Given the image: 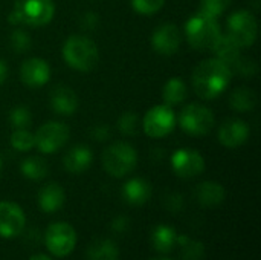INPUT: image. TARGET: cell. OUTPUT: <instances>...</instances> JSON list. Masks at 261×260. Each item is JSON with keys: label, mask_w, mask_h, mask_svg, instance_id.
<instances>
[{"label": "cell", "mask_w": 261, "mask_h": 260, "mask_svg": "<svg viewBox=\"0 0 261 260\" xmlns=\"http://www.w3.org/2000/svg\"><path fill=\"white\" fill-rule=\"evenodd\" d=\"M231 80V67L216 57L199 63L193 72V87L196 95L202 100H214L222 95Z\"/></svg>", "instance_id": "1"}, {"label": "cell", "mask_w": 261, "mask_h": 260, "mask_svg": "<svg viewBox=\"0 0 261 260\" xmlns=\"http://www.w3.org/2000/svg\"><path fill=\"white\" fill-rule=\"evenodd\" d=\"M220 35L222 29L217 18L200 11L191 15L185 23V38L193 49L211 51Z\"/></svg>", "instance_id": "2"}, {"label": "cell", "mask_w": 261, "mask_h": 260, "mask_svg": "<svg viewBox=\"0 0 261 260\" xmlns=\"http://www.w3.org/2000/svg\"><path fill=\"white\" fill-rule=\"evenodd\" d=\"M63 58L75 70L89 72L99 61V51L93 40L86 35H70L63 46Z\"/></svg>", "instance_id": "3"}, {"label": "cell", "mask_w": 261, "mask_h": 260, "mask_svg": "<svg viewBox=\"0 0 261 260\" xmlns=\"http://www.w3.org/2000/svg\"><path fill=\"white\" fill-rule=\"evenodd\" d=\"M55 14L52 0H14L9 21L14 25H28L32 28L47 25Z\"/></svg>", "instance_id": "4"}, {"label": "cell", "mask_w": 261, "mask_h": 260, "mask_svg": "<svg viewBox=\"0 0 261 260\" xmlns=\"http://www.w3.org/2000/svg\"><path fill=\"white\" fill-rule=\"evenodd\" d=\"M101 161L106 173L113 178H124L135 170L138 164V153L133 146L118 141L102 152Z\"/></svg>", "instance_id": "5"}, {"label": "cell", "mask_w": 261, "mask_h": 260, "mask_svg": "<svg viewBox=\"0 0 261 260\" xmlns=\"http://www.w3.org/2000/svg\"><path fill=\"white\" fill-rule=\"evenodd\" d=\"M214 124V113L199 103H191L185 106L179 115V126L182 127V130L196 138L208 135L213 130Z\"/></svg>", "instance_id": "6"}, {"label": "cell", "mask_w": 261, "mask_h": 260, "mask_svg": "<svg viewBox=\"0 0 261 260\" xmlns=\"http://www.w3.org/2000/svg\"><path fill=\"white\" fill-rule=\"evenodd\" d=\"M228 35L240 48L252 46L258 35V23L255 15L246 9L232 12L228 18Z\"/></svg>", "instance_id": "7"}, {"label": "cell", "mask_w": 261, "mask_h": 260, "mask_svg": "<svg viewBox=\"0 0 261 260\" xmlns=\"http://www.w3.org/2000/svg\"><path fill=\"white\" fill-rule=\"evenodd\" d=\"M44 244L49 253H52L54 256H69L76 245V231L67 222L50 224L44 234Z\"/></svg>", "instance_id": "8"}, {"label": "cell", "mask_w": 261, "mask_h": 260, "mask_svg": "<svg viewBox=\"0 0 261 260\" xmlns=\"http://www.w3.org/2000/svg\"><path fill=\"white\" fill-rule=\"evenodd\" d=\"M176 126V115L173 109L167 104H158L151 107L144 120H142V129L147 136L159 139L167 136L173 132Z\"/></svg>", "instance_id": "9"}, {"label": "cell", "mask_w": 261, "mask_h": 260, "mask_svg": "<svg viewBox=\"0 0 261 260\" xmlns=\"http://www.w3.org/2000/svg\"><path fill=\"white\" fill-rule=\"evenodd\" d=\"M70 130L66 124L60 121H47L41 127L37 129L34 133L35 139V147L41 153H54L63 149V146L69 141Z\"/></svg>", "instance_id": "10"}, {"label": "cell", "mask_w": 261, "mask_h": 260, "mask_svg": "<svg viewBox=\"0 0 261 260\" xmlns=\"http://www.w3.org/2000/svg\"><path fill=\"white\" fill-rule=\"evenodd\" d=\"M173 172L182 179H191L203 173L205 159L194 149H179L171 156Z\"/></svg>", "instance_id": "11"}, {"label": "cell", "mask_w": 261, "mask_h": 260, "mask_svg": "<svg viewBox=\"0 0 261 260\" xmlns=\"http://www.w3.org/2000/svg\"><path fill=\"white\" fill-rule=\"evenodd\" d=\"M26 224V218L20 205L9 201L0 202V236L11 239L18 236Z\"/></svg>", "instance_id": "12"}, {"label": "cell", "mask_w": 261, "mask_h": 260, "mask_svg": "<svg viewBox=\"0 0 261 260\" xmlns=\"http://www.w3.org/2000/svg\"><path fill=\"white\" fill-rule=\"evenodd\" d=\"M182 43L180 29L174 23H164L158 26L151 35V44L161 55H173L179 51Z\"/></svg>", "instance_id": "13"}, {"label": "cell", "mask_w": 261, "mask_h": 260, "mask_svg": "<svg viewBox=\"0 0 261 260\" xmlns=\"http://www.w3.org/2000/svg\"><path fill=\"white\" fill-rule=\"evenodd\" d=\"M20 78L24 86L37 89L44 86L50 78V67L46 60L32 57L23 61L20 67Z\"/></svg>", "instance_id": "14"}, {"label": "cell", "mask_w": 261, "mask_h": 260, "mask_svg": "<svg viewBox=\"0 0 261 260\" xmlns=\"http://www.w3.org/2000/svg\"><path fill=\"white\" fill-rule=\"evenodd\" d=\"M249 138V127L243 120L229 118L219 129V141L228 149H236L245 144Z\"/></svg>", "instance_id": "15"}, {"label": "cell", "mask_w": 261, "mask_h": 260, "mask_svg": "<svg viewBox=\"0 0 261 260\" xmlns=\"http://www.w3.org/2000/svg\"><path fill=\"white\" fill-rule=\"evenodd\" d=\"M93 161V153L86 144H76L63 158V166L69 173L78 175L86 172Z\"/></svg>", "instance_id": "16"}, {"label": "cell", "mask_w": 261, "mask_h": 260, "mask_svg": "<svg viewBox=\"0 0 261 260\" xmlns=\"http://www.w3.org/2000/svg\"><path fill=\"white\" fill-rule=\"evenodd\" d=\"M50 107L58 115L70 116L78 109V95L69 86H57L50 93Z\"/></svg>", "instance_id": "17"}, {"label": "cell", "mask_w": 261, "mask_h": 260, "mask_svg": "<svg viewBox=\"0 0 261 260\" xmlns=\"http://www.w3.org/2000/svg\"><path fill=\"white\" fill-rule=\"evenodd\" d=\"M66 201V193L61 185L57 182L46 184L38 192V207L44 213H55L58 211Z\"/></svg>", "instance_id": "18"}, {"label": "cell", "mask_w": 261, "mask_h": 260, "mask_svg": "<svg viewBox=\"0 0 261 260\" xmlns=\"http://www.w3.org/2000/svg\"><path fill=\"white\" fill-rule=\"evenodd\" d=\"M226 198V190L222 184L214 181H205L196 188V199L205 208L220 205Z\"/></svg>", "instance_id": "19"}, {"label": "cell", "mask_w": 261, "mask_h": 260, "mask_svg": "<svg viewBox=\"0 0 261 260\" xmlns=\"http://www.w3.org/2000/svg\"><path fill=\"white\" fill-rule=\"evenodd\" d=\"M122 196L130 205H144L151 196V185L142 178H133L122 185Z\"/></svg>", "instance_id": "20"}, {"label": "cell", "mask_w": 261, "mask_h": 260, "mask_svg": "<svg viewBox=\"0 0 261 260\" xmlns=\"http://www.w3.org/2000/svg\"><path fill=\"white\" fill-rule=\"evenodd\" d=\"M240 46L226 34V35H220L219 37V40L216 41V44L213 46V52H214V55H216V58L217 60H220V61H223L225 64H228L229 67H232L234 66V63L242 57V54H240Z\"/></svg>", "instance_id": "21"}, {"label": "cell", "mask_w": 261, "mask_h": 260, "mask_svg": "<svg viewBox=\"0 0 261 260\" xmlns=\"http://www.w3.org/2000/svg\"><path fill=\"white\" fill-rule=\"evenodd\" d=\"M87 260H118L119 248L112 239H96L86 251Z\"/></svg>", "instance_id": "22"}, {"label": "cell", "mask_w": 261, "mask_h": 260, "mask_svg": "<svg viewBox=\"0 0 261 260\" xmlns=\"http://www.w3.org/2000/svg\"><path fill=\"white\" fill-rule=\"evenodd\" d=\"M177 233L170 225H158L151 233V244L158 253H170L176 247Z\"/></svg>", "instance_id": "23"}, {"label": "cell", "mask_w": 261, "mask_h": 260, "mask_svg": "<svg viewBox=\"0 0 261 260\" xmlns=\"http://www.w3.org/2000/svg\"><path fill=\"white\" fill-rule=\"evenodd\" d=\"M188 95V89H187V84L182 78H170L164 89H162V98H164V104L173 107V106H177L180 103L185 101Z\"/></svg>", "instance_id": "24"}, {"label": "cell", "mask_w": 261, "mask_h": 260, "mask_svg": "<svg viewBox=\"0 0 261 260\" xmlns=\"http://www.w3.org/2000/svg\"><path fill=\"white\" fill-rule=\"evenodd\" d=\"M257 100H258L257 93L252 89L242 86L232 92V95L229 98V104L234 110L245 113V112H251L257 106Z\"/></svg>", "instance_id": "25"}, {"label": "cell", "mask_w": 261, "mask_h": 260, "mask_svg": "<svg viewBox=\"0 0 261 260\" xmlns=\"http://www.w3.org/2000/svg\"><path fill=\"white\" fill-rule=\"evenodd\" d=\"M20 170H21V175L31 181H41L49 173V167L46 161L38 156H29L23 159L20 164Z\"/></svg>", "instance_id": "26"}, {"label": "cell", "mask_w": 261, "mask_h": 260, "mask_svg": "<svg viewBox=\"0 0 261 260\" xmlns=\"http://www.w3.org/2000/svg\"><path fill=\"white\" fill-rule=\"evenodd\" d=\"M176 245L182 248V257L184 260H202L205 256V247L199 241H193L185 234H177Z\"/></svg>", "instance_id": "27"}, {"label": "cell", "mask_w": 261, "mask_h": 260, "mask_svg": "<svg viewBox=\"0 0 261 260\" xmlns=\"http://www.w3.org/2000/svg\"><path fill=\"white\" fill-rule=\"evenodd\" d=\"M11 146L18 152H29L35 147L34 133H31L28 129H14L11 135Z\"/></svg>", "instance_id": "28"}, {"label": "cell", "mask_w": 261, "mask_h": 260, "mask_svg": "<svg viewBox=\"0 0 261 260\" xmlns=\"http://www.w3.org/2000/svg\"><path fill=\"white\" fill-rule=\"evenodd\" d=\"M31 121V110L26 106H17L9 113V123L14 129H28Z\"/></svg>", "instance_id": "29"}, {"label": "cell", "mask_w": 261, "mask_h": 260, "mask_svg": "<svg viewBox=\"0 0 261 260\" xmlns=\"http://www.w3.org/2000/svg\"><path fill=\"white\" fill-rule=\"evenodd\" d=\"M138 124H139V118L135 112H125L118 120V129L125 136H136L139 127Z\"/></svg>", "instance_id": "30"}, {"label": "cell", "mask_w": 261, "mask_h": 260, "mask_svg": "<svg viewBox=\"0 0 261 260\" xmlns=\"http://www.w3.org/2000/svg\"><path fill=\"white\" fill-rule=\"evenodd\" d=\"M232 0H200V12L219 18L231 5Z\"/></svg>", "instance_id": "31"}, {"label": "cell", "mask_w": 261, "mask_h": 260, "mask_svg": "<svg viewBox=\"0 0 261 260\" xmlns=\"http://www.w3.org/2000/svg\"><path fill=\"white\" fill-rule=\"evenodd\" d=\"M133 9L141 15H153L162 9L165 0H132Z\"/></svg>", "instance_id": "32"}, {"label": "cell", "mask_w": 261, "mask_h": 260, "mask_svg": "<svg viewBox=\"0 0 261 260\" xmlns=\"http://www.w3.org/2000/svg\"><path fill=\"white\" fill-rule=\"evenodd\" d=\"M11 46L15 52H26L31 48V37L23 29H14L11 34Z\"/></svg>", "instance_id": "33"}, {"label": "cell", "mask_w": 261, "mask_h": 260, "mask_svg": "<svg viewBox=\"0 0 261 260\" xmlns=\"http://www.w3.org/2000/svg\"><path fill=\"white\" fill-rule=\"evenodd\" d=\"M257 69H258L257 63L251 58H246V57H240L234 63V66L231 67L232 74H234V70H237L242 77H254L257 74Z\"/></svg>", "instance_id": "34"}, {"label": "cell", "mask_w": 261, "mask_h": 260, "mask_svg": "<svg viewBox=\"0 0 261 260\" xmlns=\"http://www.w3.org/2000/svg\"><path fill=\"white\" fill-rule=\"evenodd\" d=\"M165 207H167V210H170L173 213L180 211L182 207H184V198H182V195H179V193H170L165 198Z\"/></svg>", "instance_id": "35"}, {"label": "cell", "mask_w": 261, "mask_h": 260, "mask_svg": "<svg viewBox=\"0 0 261 260\" xmlns=\"http://www.w3.org/2000/svg\"><path fill=\"white\" fill-rule=\"evenodd\" d=\"M90 133H92V138L95 141H106L110 136V127L107 124H96L90 130Z\"/></svg>", "instance_id": "36"}, {"label": "cell", "mask_w": 261, "mask_h": 260, "mask_svg": "<svg viewBox=\"0 0 261 260\" xmlns=\"http://www.w3.org/2000/svg\"><path fill=\"white\" fill-rule=\"evenodd\" d=\"M128 227H130V221H128V218H125L122 215L116 216L112 221V230L115 233H125L128 230Z\"/></svg>", "instance_id": "37"}, {"label": "cell", "mask_w": 261, "mask_h": 260, "mask_svg": "<svg viewBox=\"0 0 261 260\" xmlns=\"http://www.w3.org/2000/svg\"><path fill=\"white\" fill-rule=\"evenodd\" d=\"M98 25V15L95 12H84L81 17V28L84 29H93Z\"/></svg>", "instance_id": "38"}, {"label": "cell", "mask_w": 261, "mask_h": 260, "mask_svg": "<svg viewBox=\"0 0 261 260\" xmlns=\"http://www.w3.org/2000/svg\"><path fill=\"white\" fill-rule=\"evenodd\" d=\"M8 78V66L3 60H0V86L6 81Z\"/></svg>", "instance_id": "39"}, {"label": "cell", "mask_w": 261, "mask_h": 260, "mask_svg": "<svg viewBox=\"0 0 261 260\" xmlns=\"http://www.w3.org/2000/svg\"><path fill=\"white\" fill-rule=\"evenodd\" d=\"M29 260H52L47 254H34Z\"/></svg>", "instance_id": "40"}, {"label": "cell", "mask_w": 261, "mask_h": 260, "mask_svg": "<svg viewBox=\"0 0 261 260\" xmlns=\"http://www.w3.org/2000/svg\"><path fill=\"white\" fill-rule=\"evenodd\" d=\"M151 260H173V259H167V257H158V259H151Z\"/></svg>", "instance_id": "41"}, {"label": "cell", "mask_w": 261, "mask_h": 260, "mask_svg": "<svg viewBox=\"0 0 261 260\" xmlns=\"http://www.w3.org/2000/svg\"><path fill=\"white\" fill-rule=\"evenodd\" d=\"M0 170H2V159H0Z\"/></svg>", "instance_id": "42"}]
</instances>
